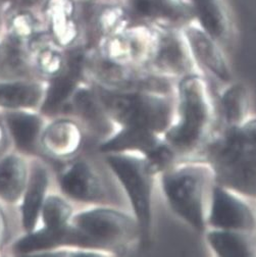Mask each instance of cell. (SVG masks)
Wrapping results in <instances>:
<instances>
[{"label":"cell","instance_id":"obj_27","mask_svg":"<svg viewBox=\"0 0 256 257\" xmlns=\"http://www.w3.org/2000/svg\"><path fill=\"white\" fill-rule=\"evenodd\" d=\"M205 241L218 257H248L255 255L251 234L221 229H206Z\"/></svg>","mask_w":256,"mask_h":257},{"label":"cell","instance_id":"obj_12","mask_svg":"<svg viewBox=\"0 0 256 257\" xmlns=\"http://www.w3.org/2000/svg\"><path fill=\"white\" fill-rule=\"evenodd\" d=\"M52 188L51 166L41 157H31L28 183L17 208L22 234L31 233L39 227L40 213Z\"/></svg>","mask_w":256,"mask_h":257},{"label":"cell","instance_id":"obj_13","mask_svg":"<svg viewBox=\"0 0 256 257\" xmlns=\"http://www.w3.org/2000/svg\"><path fill=\"white\" fill-rule=\"evenodd\" d=\"M148 70L177 81L184 76L199 73L183 33L179 34L174 30L158 34Z\"/></svg>","mask_w":256,"mask_h":257},{"label":"cell","instance_id":"obj_6","mask_svg":"<svg viewBox=\"0 0 256 257\" xmlns=\"http://www.w3.org/2000/svg\"><path fill=\"white\" fill-rule=\"evenodd\" d=\"M92 85L118 127L144 128L164 136L174 122L177 108L176 94L120 91Z\"/></svg>","mask_w":256,"mask_h":257},{"label":"cell","instance_id":"obj_26","mask_svg":"<svg viewBox=\"0 0 256 257\" xmlns=\"http://www.w3.org/2000/svg\"><path fill=\"white\" fill-rule=\"evenodd\" d=\"M50 19V37L61 48L71 50L78 38V28L72 19L74 7L70 0H50L47 7Z\"/></svg>","mask_w":256,"mask_h":257},{"label":"cell","instance_id":"obj_7","mask_svg":"<svg viewBox=\"0 0 256 257\" xmlns=\"http://www.w3.org/2000/svg\"><path fill=\"white\" fill-rule=\"evenodd\" d=\"M101 154V153H100ZM115 176L141 233V248L151 243L153 228V193L157 175L144 156L136 153L102 154Z\"/></svg>","mask_w":256,"mask_h":257},{"label":"cell","instance_id":"obj_28","mask_svg":"<svg viewBox=\"0 0 256 257\" xmlns=\"http://www.w3.org/2000/svg\"><path fill=\"white\" fill-rule=\"evenodd\" d=\"M11 31L12 33L10 36L22 41L26 46L32 39L42 33V32L37 31V25L33 17L26 13L18 15L12 20Z\"/></svg>","mask_w":256,"mask_h":257},{"label":"cell","instance_id":"obj_3","mask_svg":"<svg viewBox=\"0 0 256 257\" xmlns=\"http://www.w3.org/2000/svg\"><path fill=\"white\" fill-rule=\"evenodd\" d=\"M65 247L82 248L101 256L125 255L141 248V233L129 209L107 205L81 207L72 218Z\"/></svg>","mask_w":256,"mask_h":257},{"label":"cell","instance_id":"obj_4","mask_svg":"<svg viewBox=\"0 0 256 257\" xmlns=\"http://www.w3.org/2000/svg\"><path fill=\"white\" fill-rule=\"evenodd\" d=\"M176 96V116L164 138L177 152L179 160L193 158L216 124L215 105L201 73L180 78Z\"/></svg>","mask_w":256,"mask_h":257},{"label":"cell","instance_id":"obj_8","mask_svg":"<svg viewBox=\"0 0 256 257\" xmlns=\"http://www.w3.org/2000/svg\"><path fill=\"white\" fill-rule=\"evenodd\" d=\"M84 69L88 82L106 89L176 94L177 80L155 74L147 69L114 63L101 57L94 50H86Z\"/></svg>","mask_w":256,"mask_h":257},{"label":"cell","instance_id":"obj_14","mask_svg":"<svg viewBox=\"0 0 256 257\" xmlns=\"http://www.w3.org/2000/svg\"><path fill=\"white\" fill-rule=\"evenodd\" d=\"M68 66L59 76L47 82L45 98L40 112L48 117L60 114L78 87L86 80V50L79 46L68 50Z\"/></svg>","mask_w":256,"mask_h":257},{"label":"cell","instance_id":"obj_5","mask_svg":"<svg viewBox=\"0 0 256 257\" xmlns=\"http://www.w3.org/2000/svg\"><path fill=\"white\" fill-rule=\"evenodd\" d=\"M163 195L173 211L192 230L204 234L212 187L210 166L199 158L179 160L158 176Z\"/></svg>","mask_w":256,"mask_h":257},{"label":"cell","instance_id":"obj_20","mask_svg":"<svg viewBox=\"0 0 256 257\" xmlns=\"http://www.w3.org/2000/svg\"><path fill=\"white\" fill-rule=\"evenodd\" d=\"M28 49L32 69L39 80L48 82L59 76L68 66V50L62 51L44 32L28 44Z\"/></svg>","mask_w":256,"mask_h":257},{"label":"cell","instance_id":"obj_15","mask_svg":"<svg viewBox=\"0 0 256 257\" xmlns=\"http://www.w3.org/2000/svg\"><path fill=\"white\" fill-rule=\"evenodd\" d=\"M183 35L198 70L222 86L232 82L229 63L217 42L198 26L189 24L183 29Z\"/></svg>","mask_w":256,"mask_h":257},{"label":"cell","instance_id":"obj_1","mask_svg":"<svg viewBox=\"0 0 256 257\" xmlns=\"http://www.w3.org/2000/svg\"><path fill=\"white\" fill-rule=\"evenodd\" d=\"M193 158L210 166L216 184L256 200V117L237 126L216 122Z\"/></svg>","mask_w":256,"mask_h":257},{"label":"cell","instance_id":"obj_18","mask_svg":"<svg viewBox=\"0 0 256 257\" xmlns=\"http://www.w3.org/2000/svg\"><path fill=\"white\" fill-rule=\"evenodd\" d=\"M47 82L39 79L0 81V111L37 110L43 104Z\"/></svg>","mask_w":256,"mask_h":257},{"label":"cell","instance_id":"obj_16","mask_svg":"<svg viewBox=\"0 0 256 257\" xmlns=\"http://www.w3.org/2000/svg\"><path fill=\"white\" fill-rule=\"evenodd\" d=\"M2 113L13 149L29 157H40L39 138L47 117L37 110H11Z\"/></svg>","mask_w":256,"mask_h":257},{"label":"cell","instance_id":"obj_9","mask_svg":"<svg viewBox=\"0 0 256 257\" xmlns=\"http://www.w3.org/2000/svg\"><path fill=\"white\" fill-rule=\"evenodd\" d=\"M88 147L84 127L73 115L61 113L47 118L39 138V152L51 168L68 162Z\"/></svg>","mask_w":256,"mask_h":257},{"label":"cell","instance_id":"obj_19","mask_svg":"<svg viewBox=\"0 0 256 257\" xmlns=\"http://www.w3.org/2000/svg\"><path fill=\"white\" fill-rule=\"evenodd\" d=\"M165 143L164 136L138 127L119 126L116 132L96 149L101 154L136 153L150 158Z\"/></svg>","mask_w":256,"mask_h":257},{"label":"cell","instance_id":"obj_22","mask_svg":"<svg viewBox=\"0 0 256 257\" xmlns=\"http://www.w3.org/2000/svg\"><path fill=\"white\" fill-rule=\"evenodd\" d=\"M249 91L240 82L225 85L217 95L216 122L223 126H237L249 118Z\"/></svg>","mask_w":256,"mask_h":257},{"label":"cell","instance_id":"obj_29","mask_svg":"<svg viewBox=\"0 0 256 257\" xmlns=\"http://www.w3.org/2000/svg\"><path fill=\"white\" fill-rule=\"evenodd\" d=\"M11 149H13L11 137L7 128L3 113L0 111V157Z\"/></svg>","mask_w":256,"mask_h":257},{"label":"cell","instance_id":"obj_24","mask_svg":"<svg viewBox=\"0 0 256 257\" xmlns=\"http://www.w3.org/2000/svg\"><path fill=\"white\" fill-rule=\"evenodd\" d=\"M37 79L31 64L30 51L26 44L9 36L0 44V81Z\"/></svg>","mask_w":256,"mask_h":257},{"label":"cell","instance_id":"obj_2","mask_svg":"<svg viewBox=\"0 0 256 257\" xmlns=\"http://www.w3.org/2000/svg\"><path fill=\"white\" fill-rule=\"evenodd\" d=\"M53 188L78 208L107 205L130 209L115 176L94 147L52 167Z\"/></svg>","mask_w":256,"mask_h":257},{"label":"cell","instance_id":"obj_17","mask_svg":"<svg viewBox=\"0 0 256 257\" xmlns=\"http://www.w3.org/2000/svg\"><path fill=\"white\" fill-rule=\"evenodd\" d=\"M31 157L11 149L0 157V204L17 209L30 175Z\"/></svg>","mask_w":256,"mask_h":257},{"label":"cell","instance_id":"obj_23","mask_svg":"<svg viewBox=\"0 0 256 257\" xmlns=\"http://www.w3.org/2000/svg\"><path fill=\"white\" fill-rule=\"evenodd\" d=\"M77 209L78 207L70 199L52 188L44 201L39 227L50 233L63 236L66 244L69 227Z\"/></svg>","mask_w":256,"mask_h":257},{"label":"cell","instance_id":"obj_21","mask_svg":"<svg viewBox=\"0 0 256 257\" xmlns=\"http://www.w3.org/2000/svg\"><path fill=\"white\" fill-rule=\"evenodd\" d=\"M133 7L141 17L155 21L166 30L184 29L194 21L190 4L184 0H133Z\"/></svg>","mask_w":256,"mask_h":257},{"label":"cell","instance_id":"obj_25","mask_svg":"<svg viewBox=\"0 0 256 257\" xmlns=\"http://www.w3.org/2000/svg\"><path fill=\"white\" fill-rule=\"evenodd\" d=\"M194 20L217 43L225 41L230 33L229 16L219 0H189Z\"/></svg>","mask_w":256,"mask_h":257},{"label":"cell","instance_id":"obj_10","mask_svg":"<svg viewBox=\"0 0 256 257\" xmlns=\"http://www.w3.org/2000/svg\"><path fill=\"white\" fill-rule=\"evenodd\" d=\"M61 113L73 115L79 120L88 136L90 147L96 148L109 139L118 128L107 113L94 86L87 80L78 87Z\"/></svg>","mask_w":256,"mask_h":257},{"label":"cell","instance_id":"obj_11","mask_svg":"<svg viewBox=\"0 0 256 257\" xmlns=\"http://www.w3.org/2000/svg\"><path fill=\"white\" fill-rule=\"evenodd\" d=\"M207 229H221L253 234L256 215L247 198L214 183L206 217Z\"/></svg>","mask_w":256,"mask_h":257}]
</instances>
